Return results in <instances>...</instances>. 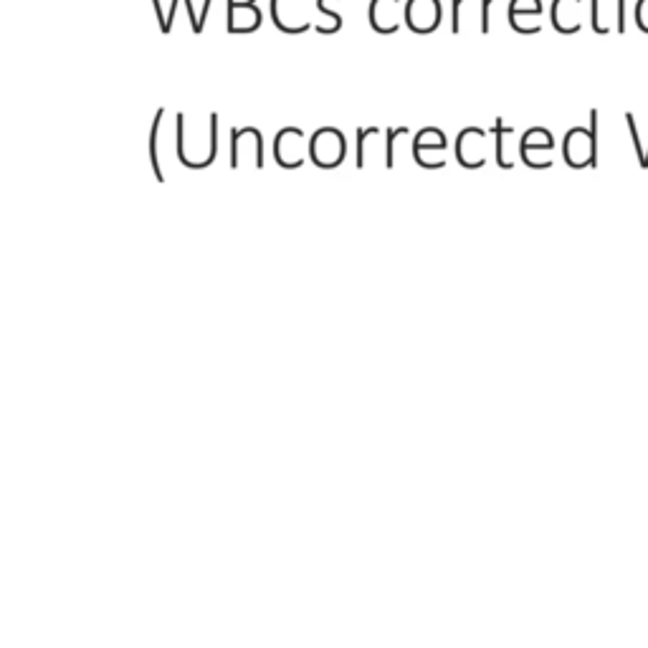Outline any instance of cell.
Segmentation results:
<instances>
[{
  "label": "cell",
  "instance_id": "cell-1",
  "mask_svg": "<svg viewBox=\"0 0 648 648\" xmlns=\"http://www.w3.org/2000/svg\"><path fill=\"white\" fill-rule=\"evenodd\" d=\"M562 160L567 168L585 170L598 165V109H590V125L573 127L562 137Z\"/></svg>",
  "mask_w": 648,
  "mask_h": 648
},
{
  "label": "cell",
  "instance_id": "cell-2",
  "mask_svg": "<svg viewBox=\"0 0 648 648\" xmlns=\"http://www.w3.org/2000/svg\"><path fill=\"white\" fill-rule=\"evenodd\" d=\"M347 157V137L337 127H319L309 137V162L319 170L340 168Z\"/></svg>",
  "mask_w": 648,
  "mask_h": 648
},
{
  "label": "cell",
  "instance_id": "cell-3",
  "mask_svg": "<svg viewBox=\"0 0 648 648\" xmlns=\"http://www.w3.org/2000/svg\"><path fill=\"white\" fill-rule=\"evenodd\" d=\"M228 168L238 170L251 162L254 170H264V135L256 127H231L228 132Z\"/></svg>",
  "mask_w": 648,
  "mask_h": 648
},
{
  "label": "cell",
  "instance_id": "cell-4",
  "mask_svg": "<svg viewBox=\"0 0 648 648\" xmlns=\"http://www.w3.org/2000/svg\"><path fill=\"white\" fill-rule=\"evenodd\" d=\"M555 147L557 142L547 127H530V130L519 137L517 152H519V160H522L527 168L547 170L552 168V162H555L552 160Z\"/></svg>",
  "mask_w": 648,
  "mask_h": 648
},
{
  "label": "cell",
  "instance_id": "cell-5",
  "mask_svg": "<svg viewBox=\"0 0 648 648\" xmlns=\"http://www.w3.org/2000/svg\"><path fill=\"white\" fill-rule=\"evenodd\" d=\"M446 157H449V137L438 127H423L413 137V160L423 170H441L446 168Z\"/></svg>",
  "mask_w": 648,
  "mask_h": 648
},
{
  "label": "cell",
  "instance_id": "cell-6",
  "mask_svg": "<svg viewBox=\"0 0 648 648\" xmlns=\"http://www.w3.org/2000/svg\"><path fill=\"white\" fill-rule=\"evenodd\" d=\"M274 160L281 170H299L309 160V137L299 127H284L274 137Z\"/></svg>",
  "mask_w": 648,
  "mask_h": 648
},
{
  "label": "cell",
  "instance_id": "cell-7",
  "mask_svg": "<svg viewBox=\"0 0 648 648\" xmlns=\"http://www.w3.org/2000/svg\"><path fill=\"white\" fill-rule=\"evenodd\" d=\"M271 21L287 36H302L312 31L314 21L309 18V8L304 0H269Z\"/></svg>",
  "mask_w": 648,
  "mask_h": 648
},
{
  "label": "cell",
  "instance_id": "cell-8",
  "mask_svg": "<svg viewBox=\"0 0 648 648\" xmlns=\"http://www.w3.org/2000/svg\"><path fill=\"white\" fill-rule=\"evenodd\" d=\"M489 130L481 127H466L456 137V162L464 170H479L489 157Z\"/></svg>",
  "mask_w": 648,
  "mask_h": 648
},
{
  "label": "cell",
  "instance_id": "cell-9",
  "mask_svg": "<svg viewBox=\"0 0 648 648\" xmlns=\"http://www.w3.org/2000/svg\"><path fill=\"white\" fill-rule=\"evenodd\" d=\"M403 23L418 36L436 33L443 23L441 0H405Z\"/></svg>",
  "mask_w": 648,
  "mask_h": 648
},
{
  "label": "cell",
  "instance_id": "cell-10",
  "mask_svg": "<svg viewBox=\"0 0 648 648\" xmlns=\"http://www.w3.org/2000/svg\"><path fill=\"white\" fill-rule=\"evenodd\" d=\"M590 26L600 36H608L613 28L626 33V0H588Z\"/></svg>",
  "mask_w": 648,
  "mask_h": 648
},
{
  "label": "cell",
  "instance_id": "cell-11",
  "mask_svg": "<svg viewBox=\"0 0 648 648\" xmlns=\"http://www.w3.org/2000/svg\"><path fill=\"white\" fill-rule=\"evenodd\" d=\"M542 13H545L542 0H509L507 21L512 31L522 33V36H537L542 31Z\"/></svg>",
  "mask_w": 648,
  "mask_h": 648
},
{
  "label": "cell",
  "instance_id": "cell-12",
  "mask_svg": "<svg viewBox=\"0 0 648 648\" xmlns=\"http://www.w3.org/2000/svg\"><path fill=\"white\" fill-rule=\"evenodd\" d=\"M405 3L403 0H370L368 21L370 28L380 36H393L403 26Z\"/></svg>",
  "mask_w": 648,
  "mask_h": 648
},
{
  "label": "cell",
  "instance_id": "cell-13",
  "mask_svg": "<svg viewBox=\"0 0 648 648\" xmlns=\"http://www.w3.org/2000/svg\"><path fill=\"white\" fill-rule=\"evenodd\" d=\"M585 0H552L550 23L562 36H575L583 31Z\"/></svg>",
  "mask_w": 648,
  "mask_h": 648
},
{
  "label": "cell",
  "instance_id": "cell-14",
  "mask_svg": "<svg viewBox=\"0 0 648 648\" xmlns=\"http://www.w3.org/2000/svg\"><path fill=\"white\" fill-rule=\"evenodd\" d=\"M264 13L256 3H246V6H226V31L233 36H246L261 28Z\"/></svg>",
  "mask_w": 648,
  "mask_h": 648
},
{
  "label": "cell",
  "instance_id": "cell-15",
  "mask_svg": "<svg viewBox=\"0 0 648 648\" xmlns=\"http://www.w3.org/2000/svg\"><path fill=\"white\" fill-rule=\"evenodd\" d=\"M489 135L494 137V157H497V165L502 170H512L514 162L507 152V140L514 135V127H509L502 117H497L494 119L492 130H489Z\"/></svg>",
  "mask_w": 648,
  "mask_h": 648
},
{
  "label": "cell",
  "instance_id": "cell-16",
  "mask_svg": "<svg viewBox=\"0 0 648 648\" xmlns=\"http://www.w3.org/2000/svg\"><path fill=\"white\" fill-rule=\"evenodd\" d=\"M162 119H165V107L155 109V117H152L150 127V165L152 173H155L157 183H165V170H162V157H160V130H162Z\"/></svg>",
  "mask_w": 648,
  "mask_h": 648
},
{
  "label": "cell",
  "instance_id": "cell-17",
  "mask_svg": "<svg viewBox=\"0 0 648 648\" xmlns=\"http://www.w3.org/2000/svg\"><path fill=\"white\" fill-rule=\"evenodd\" d=\"M380 127H357V157H355V168L365 170L368 168V147L370 140L375 135H380Z\"/></svg>",
  "mask_w": 648,
  "mask_h": 648
},
{
  "label": "cell",
  "instance_id": "cell-18",
  "mask_svg": "<svg viewBox=\"0 0 648 648\" xmlns=\"http://www.w3.org/2000/svg\"><path fill=\"white\" fill-rule=\"evenodd\" d=\"M411 130L408 127H385V170L395 168V145H398L400 137H408Z\"/></svg>",
  "mask_w": 648,
  "mask_h": 648
},
{
  "label": "cell",
  "instance_id": "cell-19",
  "mask_svg": "<svg viewBox=\"0 0 648 648\" xmlns=\"http://www.w3.org/2000/svg\"><path fill=\"white\" fill-rule=\"evenodd\" d=\"M330 3H335V0H314V11L319 13V18H327V21H330V26H327L324 36H332V33L340 31L342 21H345L340 11H332Z\"/></svg>",
  "mask_w": 648,
  "mask_h": 648
},
{
  "label": "cell",
  "instance_id": "cell-20",
  "mask_svg": "<svg viewBox=\"0 0 648 648\" xmlns=\"http://www.w3.org/2000/svg\"><path fill=\"white\" fill-rule=\"evenodd\" d=\"M476 0H451V33L459 36L464 33V6L469 13V6H474Z\"/></svg>",
  "mask_w": 648,
  "mask_h": 648
},
{
  "label": "cell",
  "instance_id": "cell-21",
  "mask_svg": "<svg viewBox=\"0 0 648 648\" xmlns=\"http://www.w3.org/2000/svg\"><path fill=\"white\" fill-rule=\"evenodd\" d=\"M497 0H479V33L492 31V6Z\"/></svg>",
  "mask_w": 648,
  "mask_h": 648
},
{
  "label": "cell",
  "instance_id": "cell-22",
  "mask_svg": "<svg viewBox=\"0 0 648 648\" xmlns=\"http://www.w3.org/2000/svg\"><path fill=\"white\" fill-rule=\"evenodd\" d=\"M633 18H636V26L641 28L643 33H648V0H638Z\"/></svg>",
  "mask_w": 648,
  "mask_h": 648
},
{
  "label": "cell",
  "instance_id": "cell-23",
  "mask_svg": "<svg viewBox=\"0 0 648 648\" xmlns=\"http://www.w3.org/2000/svg\"><path fill=\"white\" fill-rule=\"evenodd\" d=\"M178 6L180 0H173V6H170V13H168V23H165V28H162V36H170V31H173V21H175V13H178Z\"/></svg>",
  "mask_w": 648,
  "mask_h": 648
},
{
  "label": "cell",
  "instance_id": "cell-24",
  "mask_svg": "<svg viewBox=\"0 0 648 648\" xmlns=\"http://www.w3.org/2000/svg\"><path fill=\"white\" fill-rule=\"evenodd\" d=\"M211 6L213 0H203V11L198 13V23H200V33H203V28H206V21H208V13H211Z\"/></svg>",
  "mask_w": 648,
  "mask_h": 648
},
{
  "label": "cell",
  "instance_id": "cell-25",
  "mask_svg": "<svg viewBox=\"0 0 648 648\" xmlns=\"http://www.w3.org/2000/svg\"><path fill=\"white\" fill-rule=\"evenodd\" d=\"M152 6H155V13H157V26H165V21H168V18L162 16V6H160V0H152Z\"/></svg>",
  "mask_w": 648,
  "mask_h": 648
},
{
  "label": "cell",
  "instance_id": "cell-26",
  "mask_svg": "<svg viewBox=\"0 0 648 648\" xmlns=\"http://www.w3.org/2000/svg\"><path fill=\"white\" fill-rule=\"evenodd\" d=\"M246 3H256V0H226V6H246Z\"/></svg>",
  "mask_w": 648,
  "mask_h": 648
},
{
  "label": "cell",
  "instance_id": "cell-27",
  "mask_svg": "<svg viewBox=\"0 0 648 648\" xmlns=\"http://www.w3.org/2000/svg\"><path fill=\"white\" fill-rule=\"evenodd\" d=\"M641 165V170H648V142H646V150H643V160L638 162Z\"/></svg>",
  "mask_w": 648,
  "mask_h": 648
}]
</instances>
